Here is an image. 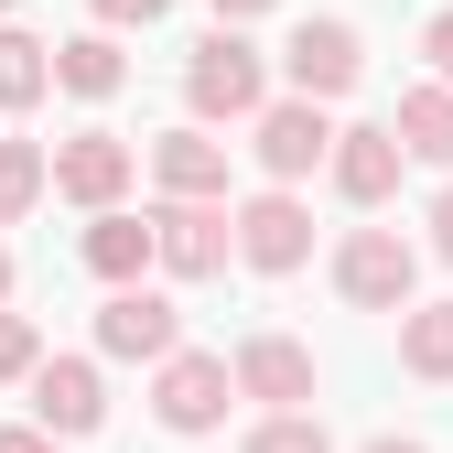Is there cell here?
Returning <instances> with one entry per match:
<instances>
[{"mask_svg": "<svg viewBox=\"0 0 453 453\" xmlns=\"http://www.w3.org/2000/svg\"><path fill=\"white\" fill-rule=\"evenodd\" d=\"M22 388H33V421H43V432H65V442H87V432L108 421V378H97L87 357H43Z\"/></svg>", "mask_w": 453, "mask_h": 453, "instance_id": "obj_11", "label": "cell"}, {"mask_svg": "<svg viewBox=\"0 0 453 453\" xmlns=\"http://www.w3.org/2000/svg\"><path fill=\"white\" fill-rule=\"evenodd\" d=\"M54 87V43H33L22 22H0V108H33Z\"/></svg>", "mask_w": 453, "mask_h": 453, "instance_id": "obj_18", "label": "cell"}, {"mask_svg": "<svg viewBox=\"0 0 453 453\" xmlns=\"http://www.w3.org/2000/svg\"><path fill=\"white\" fill-rule=\"evenodd\" d=\"M249 453H334V442H324V421H313V411H270V421L249 432Z\"/></svg>", "mask_w": 453, "mask_h": 453, "instance_id": "obj_20", "label": "cell"}, {"mask_svg": "<svg viewBox=\"0 0 453 453\" xmlns=\"http://www.w3.org/2000/svg\"><path fill=\"white\" fill-rule=\"evenodd\" d=\"M130 173H141V151L119 141V130H76V141H54V195H65V205H119L130 195Z\"/></svg>", "mask_w": 453, "mask_h": 453, "instance_id": "obj_9", "label": "cell"}, {"mask_svg": "<svg viewBox=\"0 0 453 453\" xmlns=\"http://www.w3.org/2000/svg\"><path fill=\"white\" fill-rule=\"evenodd\" d=\"M119 76H130V54H119V33H76V43H54V87L65 97H119Z\"/></svg>", "mask_w": 453, "mask_h": 453, "instance_id": "obj_15", "label": "cell"}, {"mask_svg": "<svg viewBox=\"0 0 453 453\" xmlns=\"http://www.w3.org/2000/svg\"><path fill=\"white\" fill-rule=\"evenodd\" d=\"M432 249H442V259H453V184H442V195H432Z\"/></svg>", "mask_w": 453, "mask_h": 453, "instance_id": "obj_25", "label": "cell"}, {"mask_svg": "<svg viewBox=\"0 0 453 453\" xmlns=\"http://www.w3.org/2000/svg\"><path fill=\"white\" fill-rule=\"evenodd\" d=\"M151 184H162V195H226V141H216L205 119L162 130V141H151Z\"/></svg>", "mask_w": 453, "mask_h": 453, "instance_id": "obj_14", "label": "cell"}, {"mask_svg": "<svg viewBox=\"0 0 453 453\" xmlns=\"http://www.w3.org/2000/svg\"><path fill=\"white\" fill-rule=\"evenodd\" d=\"M280 76H292V97H346L357 76H367V33L357 22H303L292 43H280Z\"/></svg>", "mask_w": 453, "mask_h": 453, "instance_id": "obj_7", "label": "cell"}, {"mask_svg": "<svg viewBox=\"0 0 453 453\" xmlns=\"http://www.w3.org/2000/svg\"><path fill=\"white\" fill-rule=\"evenodd\" d=\"M0 453H65V432H43V421H12V432H0Z\"/></svg>", "mask_w": 453, "mask_h": 453, "instance_id": "obj_23", "label": "cell"}, {"mask_svg": "<svg viewBox=\"0 0 453 453\" xmlns=\"http://www.w3.org/2000/svg\"><path fill=\"white\" fill-rule=\"evenodd\" d=\"M421 54H432V76L453 87V12H432V33H421Z\"/></svg>", "mask_w": 453, "mask_h": 453, "instance_id": "obj_24", "label": "cell"}, {"mask_svg": "<svg viewBox=\"0 0 453 453\" xmlns=\"http://www.w3.org/2000/svg\"><path fill=\"white\" fill-rule=\"evenodd\" d=\"M43 367V324L33 313H0V378H33Z\"/></svg>", "mask_w": 453, "mask_h": 453, "instance_id": "obj_21", "label": "cell"}, {"mask_svg": "<svg viewBox=\"0 0 453 453\" xmlns=\"http://www.w3.org/2000/svg\"><path fill=\"white\" fill-rule=\"evenodd\" d=\"M367 453H421V442H400V432H388V442H367Z\"/></svg>", "mask_w": 453, "mask_h": 453, "instance_id": "obj_27", "label": "cell"}, {"mask_svg": "<svg viewBox=\"0 0 453 453\" xmlns=\"http://www.w3.org/2000/svg\"><path fill=\"white\" fill-rule=\"evenodd\" d=\"M226 367H238V400H259V411H313V346H303V334H249Z\"/></svg>", "mask_w": 453, "mask_h": 453, "instance_id": "obj_10", "label": "cell"}, {"mask_svg": "<svg viewBox=\"0 0 453 453\" xmlns=\"http://www.w3.org/2000/svg\"><path fill=\"white\" fill-rule=\"evenodd\" d=\"M76 249H87V270L108 280V292H119V280H141V270L162 259V226H151V216H130V205H97Z\"/></svg>", "mask_w": 453, "mask_h": 453, "instance_id": "obj_13", "label": "cell"}, {"mask_svg": "<svg viewBox=\"0 0 453 453\" xmlns=\"http://www.w3.org/2000/svg\"><path fill=\"white\" fill-rule=\"evenodd\" d=\"M184 108L216 130V119H259L270 108V65H259V43L238 33V22H216L195 54H184Z\"/></svg>", "mask_w": 453, "mask_h": 453, "instance_id": "obj_1", "label": "cell"}, {"mask_svg": "<svg viewBox=\"0 0 453 453\" xmlns=\"http://www.w3.org/2000/svg\"><path fill=\"white\" fill-rule=\"evenodd\" d=\"M249 151H259V173L270 184H303L334 162V119H324V97H270L259 119H249Z\"/></svg>", "mask_w": 453, "mask_h": 453, "instance_id": "obj_5", "label": "cell"}, {"mask_svg": "<svg viewBox=\"0 0 453 453\" xmlns=\"http://www.w3.org/2000/svg\"><path fill=\"white\" fill-rule=\"evenodd\" d=\"M162 12H173V0H97V22H108V33H130V22H162Z\"/></svg>", "mask_w": 453, "mask_h": 453, "instance_id": "obj_22", "label": "cell"}, {"mask_svg": "<svg viewBox=\"0 0 453 453\" xmlns=\"http://www.w3.org/2000/svg\"><path fill=\"white\" fill-rule=\"evenodd\" d=\"M226 400H238V367L205 357V346H173V357L151 367V421H162V432H216Z\"/></svg>", "mask_w": 453, "mask_h": 453, "instance_id": "obj_4", "label": "cell"}, {"mask_svg": "<svg viewBox=\"0 0 453 453\" xmlns=\"http://www.w3.org/2000/svg\"><path fill=\"white\" fill-rule=\"evenodd\" d=\"M0 22H12V0H0Z\"/></svg>", "mask_w": 453, "mask_h": 453, "instance_id": "obj_29", "label": "cell"}, {"mask_svg": "<svg viewBox=\"0 0 453 453\" xmlns=\"http://www.w3.org/2000/svg\"><path fill=\"white\" fill-rule=\"evenodd\" d=\"M388 130H400V151H411V162H453V87H442V76H432V87H411Z\"/></svg>", "mask_w": 453, "mask_h": 453, "instance_id": "obj_16", "label": "cell"}, {"mask_svg": "<svg viewBox=\"0 0 453 453\" xmlns=\"http://www.w3.org/2000/svg\"><path fill=\"white\" fill-rule=\"evenodd\" d=\"M400 367L432 378V388H453V303H411L400 313Z\"/></svg>", "mask_w": 453, "mask_h": 453, "instance_id": "obj_17", "label": "cell"}, {"mask_svg": "<svg viewBox=\"0 0 453 453\" xmlns=\"http://www.w3.org/2000/svg\"><path fill=\"white\" fill-rule=\"evenodd\" d=\"M400 130H334V162H324V173H334V195H346V205H388V195H400Z\"/></svg>", "mask_w": 453, "mask_h": 453, "instance_id": "obj_12", "label": "cell"}, {"mask_svg": "<svg viewBox=\"0 0 453 453\" xmlns=\"http://www.w3.org/2000/svg\"><path fill=\"white\" fill-rule=\"evenodd\" d=\"M238 259L270 270V280H280V270H303V259H313V205H303L292 184L249 195V205H238Z\"/></svg>", "mask_w": 453, "mask_h": 453, "instance_id": "obj_8", "label": "cell"}, {"mask_svg": "<svg viewBox=\"0 0 453 453\" xmlns=\"http://www.w3.org/2000/svg\"><path fill=\"white\" fill-rule=\"evenodd\" d=\"M43 184H54V151L43 141H0V226H22L43 205Z\"/></svg>", "mask_w": 453, "mask_h": 453, "instance_id": "obj_19", "label": "cell"}, {"mask_svg": "<svg viewBox=\"0 0 453 453\" xmlns=\"http://www.w3.org/2000/svg\"><path fill=\"white\" fill-rule=\"evenodd\" d=\"M334 292H346L357 313H411L421 249L400 238V226H346V238H334Z\"/></svg>", "mask_w": 453, "mask_h": 453, "instance_id": "obj_2", "label": "cell"}, {"mask_svg": "<svg viewBox=\"0 0 453 453\" xmlns=\"http://www.w3.org/2000/svg\"><path fill=\"white\" fill-rule=\"evenodd\" d=\"M151 226H162V270L173 280H216L226 259H238V205L226 195H162Z\"/></svg>", "mask_w": 453, "mask_h": 453, "instance_id": "obj_3", "label": "cell"}, {"mask_svg": "<svg viewBox=\"0 0 453 453\" xmlns=\"http://www.w3.org/2000/svg\"><path fill=\"white\" fill-rule=\"evenodd\" d=\"M184 346V313L162 303V292H141V280H119V292L97 303V357H130V367H162Z\"/></svg>", "mask_w": 453, "mask_h": 453, "instance_id": "obj_6", "label": "cell"}, {"mask_svg": "<svg viewBox=\"0 0 453 453\" xmlns=\"http://www.w3.org/2000/svg\"><path fill=\"white\" fill-rule=\"evenodd\" d=\"M0 303H12V249H0Z\"/></svg>", "mask_w": 453, "mask_h": 453, "instance_id": "obj_28", "label": "cell"}, {"mask_svg": "<svg viewBox=\"0 0 453 453\" xmlns=\"http://www.w3.org/2000/svg\"><path fill=\"white\" fill-rule=\"evenodd\" d=\"M249 12H270V0H216V22H249Z\"/></svg>", "mask_w": 453, "mask_h": 453, "instance_id": "obj_26", "label": "cell"}]
</instances>
